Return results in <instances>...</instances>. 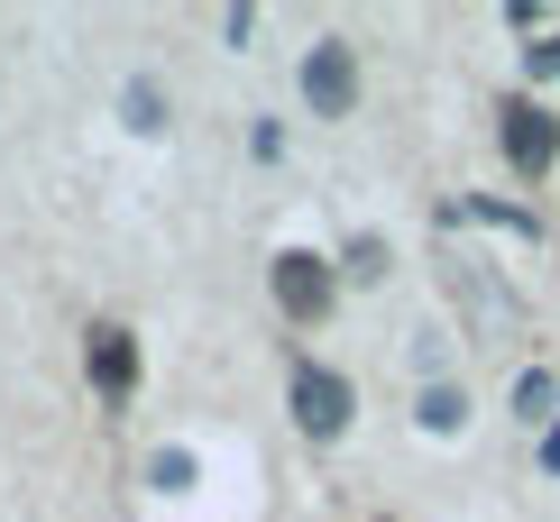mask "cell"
I'll use <instances>...</instances> for the list:
<instances>
[{
	"instance_id": "obj_7",
	"label": "cell",
	"mask_w": 560,
	"mask_h": 522,
	"mask_svg": "<svg viewBox=\"0 0 560 522\" xmlns=\"http://www.w3.org/2000/svg\"><path fill=\"white\" fill-rule=\"evenodd\" d=\"M459 422H469V403H459L451 385H432L423 394V431H459Z\"/></svg>"
},
{
	"instance_id": "obj_2",
	"label": "cell",
	"mask_w": 560,
	"mask_h": 522,
	"mask_svg": "<svg viewBox=\"0 0 560 522\" xmlns=\"http://www.w3.org/2000/svg\"><path fill=\"white\" fill-rule=\"evenodd\" d=\"M331 294H340L331 257H313V248L276 257V312H285V321H322V312H331Z\"/></svg>"
},
{
	"instance_id": "obj_9",
	"label": "cell",
	"mask_w": 560,
	"mask_h": 522,
	"mask_svg": "<svg viewBox=\"0 0 560 522\" xmlns=\"http://www.w3.org/2000/svg\"><path fill=\"white\" fill-rule=\"evenodd\" d=\"M524 64H533V74H542V83H560V37H542V46H524Z\"/></svg>"
},
{
	"instance_id": "obj_4",
	"label": "cell",
	"mask_w": 560,
	"mask_h": 522,
	"mask_svg": "<svg viewBox=\"0 0 560 522\" xmlns=\"http://www.w3.org/2000/svg\"><path fill=\"white\" fill-rule=\"evenodd\" d=\"M294 431H303V440H340V431H349V376L294 367Z\"/></svg>"
},
{
	"instance_id": "obj_10",
	"label": "cell",
	"mask_w": 560,
	"mask_h": 522,
	"mask_svg": "<svg viewBox=\"0 0 560 522\" xmlns=\"http://www.w3.org/2000/svg\"><path fill=\"white\" fill-rule=\"evenodd\" d=\"M542 467H551V477H560V431H551V440H542Z\"/></svg>"
},
{
	"instance_id": "obj_6",
	"label": "cell",
	"mask_w": 560,
	"mask_h": 522,
	"mask_svg": "<svg viewBox=\"0 0 560 522\" xmlns=\"http://www.w3.org/2000/svg\"><path fill=\"white\" fill-rule=\"evenodd\" d=\"M120 110H129V129H138V138H156V129H166V92H156L148 74H138V83L120 92Z\"/></svg>"
},
{
	"instance_id": "obj_1",
	"label": "cell",
	"mask_w": 560,
	"mask_h": 522,
	"mask_svg": "<svg viewBox=\"0 0 560 522\" xmlns=\"http://www.w3.org/2000/svg\"><path fill=\"white\" fill-rule=\"evenodd\" d=\"M303 102H313L322 120H349V110H359V46L349 37H322L313 56H303Z\"/></svg>"
},
{
	"instance_id": "obj_3",
	"label": "cell",
	"mask_w": 560,
	"mask_h": 522,
	"mask_svg": "<svg viewBox=\"0 0 560 522\" xmlns=\"http://www.w3.org/2000/svg\"><path fill=\"white\" fill-rule=\"evenodd\" d=\"M497 120H505V165H515V175H533V183H542L551 165H560V120H551L542 102H505Z\"/></svg>"
},
{
	"instance_id": "obj_5",
	"label": "cell",
	"mask_w": 560,
	"mask_h": 522,
	"mask_svg": "<svg viewBox=\"0 0 560 522\" xmlns=\"http://www.w3.org/2000/svg\"><path fill=\"white\" fill-rule=\"evenodd\" d=\"M83 376H92L102 394H129V385H138V340H129L120 321H102V330L83 340Z\"/></svg>"
},
{
	"instance_id": "obj_8",
	"label": "cell",
	"mask_w": 560,
	"mask_h": 522,
	"mask_svg": "<svg viewBox=\"0 0 560 522\" xmlns=\"http://www.w3.org/2000/svg\"><path fill=\"white\" fill-rule=\"evenodd\" d=\"M551 394H560L551 376H515V413H524V422H542V403H551Z\"/></svg>"
}]
</instances>
